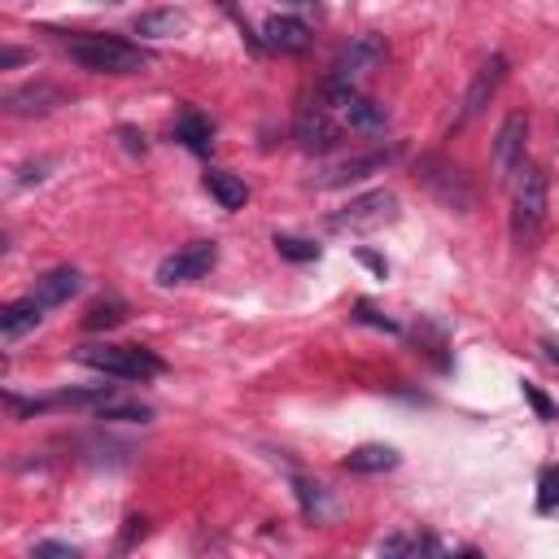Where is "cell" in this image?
Wrapping results in <instances>:
<instances>
[{"label":"cell","mask_w":559,"mask_h":559,"mask_svg":"<svg viewBox=\"0 0 559 559\" xmlns=\"http://www.w3.org/2000/svg\"><path fill=\"white\" fill-rule=\"evenodd\" d=\"M546 201H550V183L546 170L537 162H524L515 170V201H511V240L520 249H533L546 223Z\"/></svg>","instance_id":"1"},{"label":"cell","mask_w":559,"mask_h":559,"mask_svg":"<svg viewBox=\"0 0 559 559\" xmlns=\"http://www.w3.org/2000/svg\"><path fill=\"white\" fill-rule=\"evenodd\" d=\"M66 52L92 74H140L148 66V52L118 35H74L66 39Z\"/></svg>","instance_id":"2"},{"label":"cell","mask_w":559,"mask_h":559,"mask_svg":"<svg viewBox=\"0 0 559 559\" xmlns=\"http://www.w3.org/2000/svg\"><path fill=\"white\" fill-rule=\"evenodd\" d=\"M74 358L92 371L114 376V380H153L166 371V362L144 345H83Z\"/></svg>","instance_id":"3"},{"label":"cell","mask_w":559,"mask_h":559,"mask_svg":"<svg viewBox=\"0 0 559 559\" xmlns=\"http://www.w3.org/2000/svg\"><path fill=\"white\" fill-rule=\"evenodd\" d=\"M415 183H419V188H428L445 210L467 214V210L476 205V188H472V179H467V175H463V166H454L450 157L424 153V157L415 162Z\"/></svg>","instance_id":"4"},{"label":"cell","mask_w":559,"mask_h":559,"mask_svg":"<svg viewBox=\"0 0 559 559\" xmlns=\"http://www.w3.org/2000/svg\"><path fill=\"white\" fill-rule=\"evenodd\" d=\"M393 218H397V197L384 192V188H376V192H362L349 205L332 210L328 214V227L332 231H376V227H384Z\"/></svg>","instance_id":"5"},{"label":"cell","mask_w":559,"mask_h":559,"mask_svg":"<svg viewBox=\"0 0 559 559\" xmlns=\"http://www.w3.org/2000/svg\"><path fill=\"white\" fill-rule=\"evenodd\" d=\"M218 262V245L214 240H192V245H179L175 253H166L157 262V284L162 288H175V284H192L201 275H210V266Z\"/></svg>","instance_id":"6"},{"label":"cell","mask_w":559,"mask_h":559,"mask_svg":"<svg viewBox=\"0 0 559 559\" xmlns=\"http://www.w3.org/2000/svg\"><path fill=\"white\" fill-rule=\"evenodd\" d=\"M293 140L297 148L306 153H328L341 144V122H336V109H328L323 100H306L293 118Z\"/></svg>","instance_id":"7"},{"label":"cell","mask_w":559,"mask_h":559,"mask_svg":"<svg viewBox=\"0 0 559 559\" xmlns=\"http://www.w3.org/2000/svg\"><path fill=\"white\" fill-rule=\"evenodd\" d=\"M380 61H384V39H380V35H358L354 44H345V48L336 52L328 79H332V83H345V87H358L371 70H380Z\"/></svg>","instance_id":"8"},{"label":"cell","mask_w":559,"mask_h":559,"mask_svg":"<svg viewBox=\"0 0 559 559\" xmlns=\"http://www.w3.org/2000/svg\"><path fill=\"white\" fill-rule=\"evenodd\" d=\"M524 148H528V114L515 109V114L502 118L498 140H493V179L498 183H507L524 166Z\"/></svg>","instance_id":"9"},{"label":"cell","mask_w":559,"mask_h":559,"mask_svg":"<svg viewBox=\"0 0 559 559\" xmlns=\"http://www.w3.org/2000/svg\"><path fill=\"white\" fill-rule=\"evenodd\" d=\"M502 79H507V57H502V52L485 57V66L476 70V79H472V83H467V92H463V109H459V118H454V131L485 114V105L498 96Z\"/></svg>","instance_id":"10"},{"label":"cell","mask_w":559,"mask_h":559,"mask_svg":"<svg viewBox=\"0 0 559 559\" xmlns=\"http://www.w3.org/2000/svg\"><path fill=\"white\" fill-rule=\"evenodd\" d=\"M57 105H66V92L57 83H44V79L4 92V114H13V118H35V114H48Z\"/></svg>","instance_id":"11"},{"label":"cell","mask_w":559,"mask_h":559,"mask_svg":"<svg viewBox=\"0 0 559 559\" xmlns=\"http://www.w3.org/2000/svg\"><path fill=\"white\" fill-rule=\"evenodd\" d=\"M310 39H314L310 26L301 17H293V13H275L262 26V48H271V52H306Z\"/></svg>","instance_id":"12"},{"label":"cell","mask_w":559,"mask_h":559,"mask_svg":"<svg viewBox=\"0 0 559 559\" xmlns=\"http://www.w3.org/2000/svg\"><path fill=\"white\" fill-rule=\"evenodd\" d=\"M79 288H83V271H79V266H52V271H44V275L35 280V293H31V297H35L44 310H52V306L70 301Z\"/></svg>","instance_id":"13"},{"label":"cell","mask_w":559,"mask_h":559,"mask_svg":"<svg viewBox=\"0 0 559 559\" xmlns=\"http://www.w3.org/2000/svg\"><path fill=\"white\" fill-rule=\"evenodd\" d=\"M341 122L354 127V131H362V135H380V131L389 127V114H384V105H376V100H367L362 92H354V96L341 105Z\"/></svg>","instance_id":"14"},{"label":"cell","mask_w":559,"mask_h":559,"mask_svg":"<svg viewBox=\"0 0 559 559\" xmlns=\"http://www.w3.org/2000/svg\"><path fill=\"white\" fill-rule=\"evenodd\" d=\"M175 140H183L197 157H210V148H214V127H210V118H205L201 109L183 105L179 118H175Z\"/></svg>","instance_id":"15"},{"label":"cell","mask_w":559,"mask_h":559,"mask_svg":"<svg viewBox=\"0 0 559 559\" xmlns=\"http://www.w3.org/2000/svg\"><path fill=\"white\" fill-rule=\"evenodd\" d=\"M402 148H376V153H362V157H349V162H341L328 179H323V188H341V183H354V179H367V175H376V170H384L393 157H397Z\"/></svg>","instance_id":"16"},{"label":"cell","mask_w":559,"mask_h":559,"mask_svg":"<svg viewBox=\"0 0 559 559\" xmlns=\"http://www.w3.org/2000/svg\"><path fill=\"white\" fill-rule=\"evenodd\" d=\"M39 319H44V306H39L35 297L9 301V306L0 310V336H4V341H17V336L35 332V328H39Z\"/></svg>","instance_id":"17"},{"label":"cell","mask_w":559,"mask_h":559,"mask_svg":"<svg viewBox=\"0 0 559 559\" xmlns=\"http://www.w3.org/2000/svg\"><path fill=\"white\" fill-rule=\"evenodd\" d=\"M397 463H402V454H397L393 445H376V441L345 454V472H362V476H371V472H393Z\"/></svg>","instance_id":"18"},{"label":"cell","mask_w":559,"mask_h":559,"mask_svg":"<svg viewBox=\"0 0 559 559\" xmlns=\"http://www.w3.org/2000/svg\"><path fill=\"white\" fill-rule=\"evenodd\" d=\"M205 192H210L223 210H240V205L249 201L245 179H240V175H231V170H205Z\"/></svg>","instance_id":"19"},{"label":"cell","mask_w":559,"mask_h":559,"mask_svg":"<svg viewBox=\"0 0 559 559\" xmlns=\"http://www.w3.org/2000/svg\"><path fill=\"white\" fill-rule=\"evenodd\" d=\"M96 419H118V424H148L153 419V411L144 406V402H127V397H105L96 411H92Z\"/></svg>","instance_id":"20"},{"label":"cell","mask_w":559,"mask_h":559,"mask_svg":"<svg viewBox=\"0 0 559 559\" xmlns=\"http://www.w3.org/2000/svg\"><path fill=\"white\" fill-rule=\"evenodd\" d=\"M380 555H445V546L424 533H397V537L380 542Z\"/></svg>","instance_id":"21"},{"label":"cell","mask_w":559,"mask_h":559,"mask_svg":"<svg viewBox=\"0 0 559 559\" xmlns=\"http://www.w3.org/2000/svg\"><path fill=\"white\" fill-rule=\"evenodd\" d=\"M127 319V301H118V297H100L87 314H83V332H109V328H118Z\"/></svg>","instance_id":"22"},{"label":"cell","mask_w":559,"mask_h":559,"mask_svg":"<svg viewBox=\"0 0 559 559\" xmlns=\"http://www.w3.org/2000/svg\"><path fill=\"white\" fill-rule=\"evenodd\" d=\"M179 31H183V13H175V9H157V13H140L135 17V35L166 39V35H179Z\"/></svg>","instance_id":"23"},{"label":"cell","mask_w":559,"mask_h":559,"mask_svg":"<svg viewBox=\"0 0 559 559\" xmlns=\"http://www.w3.org/2000/svg\"><path fill=\"white\" fill-rule=\"evenodd\" d=\"M559 511V463H546L537 472V515H555Z\"/></svg>","instance_id":"24"},{"label":"cell","mask_w":559,"mask_h":559,"mask_svg":"<svg viewBox=\"0 0 559 559\" xmlns=\"http://www.w3.org/2000/svg\"><path fill=\"white\" fill-rule=\"evenodd\" d=\"M271 245H275L280 258H288V262H314V258H319V245H314V240H301V236H288V231H275Z\"/></svg>","instance_id":"25"},{"label":"cell","mask_w":559,"mask_h":559,"mask_svg":"<svg viewBox=\"0 0 559 559\" xmlns=\"http://www.w3.org/2000/svg\"><path fill=\"white\" fill-rule=\"evenodd\" d=\"M297 498H301V515H306V520H323V515H328V493H323V485L297 480Z\"/></svg>","instance_id":"26"},{"label":"cell","mask_w":559,"mask_h":559,"mask_svg":"<svg viewBox=\"0 0 559 559\" xmlns=\"http://www.w3.org/2000/svg\"><path fill=\"white\" fill-rule=\"evenodd\" d=\"M354 319H358V323H371V328H380V332H393V336L402 332V328H397V319H389V314L371 310L367 301H358V306H354Z\"/></svg>","instance_id":"27"},{"label":"cell","mask_w":559,"mask_h":559,"mask_svg":"<svg viewBox=\"0 0 559 559\" xmlns=\"http://www.w3.org/2000/svg\"><path fill=\"white\" fill-rule=\"evenodd\" d=\"M520 393L528 397V406H533L542 419H555V402H550V397H546V393H542L533 380H520Z\"/></svg>","instance_id":"28"},{"label":"cell","mask_w":559,"mask_h":559,"mask_svg":"<svg viewBox=\"0 0 559 559\" xmlns=\"http://www.w3.org/2000/svg\"><path fill=\"white\" fill-rule=\"evenodd\" d=\"M31 555H35V559H79V550H74L70 542H39Z\"/></svg>","instance_id":"29"},{"label":"cell","mask_w":559,"mask_h":559,"mask_svg":"<svg viewBox=\"0 0 559 559\" xmlns=\"http://www.w3.org/2000/svg\"><path fill=\"white\" fill-rule=\"evenodd\" d=\"M48 166H52V162H44V157H39V162H26V166L17 170V183H22V188H26V183H39Z\"/></svg>","instance_id":"30"},{"label":"cell","mask_w":559,"mask_h":559,"mask_svg":"<svg viewBox=\"0 0 559 559\" xmlns=\"http://www.w3.org/2000/svg\"><path fill=\"white\" fill-rule=\"evenodd\" d=\"M118 140H122L127 153H144V135H140L135 127H118Z\"/></svg>","instance_id":"31"},{"label":"cell","mask_w":559,"mask_h":559,"mask_svg":"<svg viewBox=\"0 0 559 559\" xmlns=\"http://www.w3.org/2000/svg\"><path fill=\"white\" fill-rule=\"evenodd\" d=\"M358 262H367V266H371V271H376V275H380V280H384V275H389V262H384V258H380V253H371V249H358Z\"/></svg>","instance_id":"32"},{"label":"cell","mask_w":559,"mask_h":559,"mask_svg":"<svg viewBox=\"0 0 559 559\" xmlns=\"http://www.w3.org/2000/svg\"><path fill=\"white\" fill-rule=\"evenodd\" d=\"M135 537H144V515H131V520H127V533H122V546H131Z\"/></svg>","instance_id":"33"},{"label":"cell","mask_w":559,"mask_h":559,"mask_svg":"<svg viewBox=\"0 0 559 559\" xmlns=\"http://www.w3.org/2000/svg\"><path fill=\"white\" fill-rule=\"evenodd\" d=\"M17 61H26V52H22V48H4V52H0V66H4V70H9V66H17Z\"/></svg>","instance_id":"34"},{"label":"cell","mask_w":559,"mask_h":559,"mask_svg":"<svg viewBox=\"0 0 559 559\" xmlns=\"http://www.w3.org/2000/svg\"><path fill=\"white\" fill-rule=\"evenodd\" d=\"M542 349H546V358L559 367V345H555V341H542Z\"/></svg>","instance_id":"35"},{"label":"cell","mask_w":559,"mask_h":559,"mask_svg":"<svg viewBox=\"0 0 559 559\" xmlns=\"http://www.w3.org/2000/svg\"><path fill=\"white\" fill-rule=\"evenodd\" d=\"M284 4H293V9H319V0H284Z\"/></svg>","instance_id":"36"},{"label":"cell","mask_w":559,"mask_h":559,"mask_svg":"<svg viewBox=\"0 0 559 559\" xmlns=\"http://www.w3.org/2000/svg\"><path fill=\"white\" fill-rule=\"evenodd\" d=\"M105 4H118V0H105Z\"/></svg>","instance_id":"37"}]
</instances>
